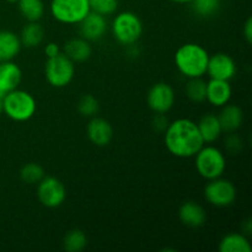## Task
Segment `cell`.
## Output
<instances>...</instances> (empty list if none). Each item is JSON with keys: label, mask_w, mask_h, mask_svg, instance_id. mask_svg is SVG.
I'll use <instances>...</instances> for the list:
<instances>
[{"label": "cell", "mask_w": 252, "mask_h": 252, "mask_svg": "<svg viewBox=\"0 0 252 252\" xmlns=\"http://www.w3.org/2000/svg\"><path fill=\"white\" fill-rule=\"evenodd\" d=\"M36 107V100L27 91L15 89L4 96L2 112L16 122H25L33 117Z\"/></svg>", "instance_id": "cell-3"}, {"label": "cell", "mask_w": 252, "mask_h": 252, "mask_svg": "<svg viewBox=\"0 0 252 252\" xmlns=\"http://www.w3.org/2000/svg\"><path fill=\"white\" fill-rule=\"evenodd\" d=\"M4 96L5 94L0 91V115L2 113V102H4Z\"/></svg>", "instance_id": "cell-34"}, {"label": "cell", "mask_w": 252, "mask_h": 252, "mask_svg": "<svg viewBox=\"0 0 252 252\" xmlns=\"http://www.w3.org/2000/svg\"><path fill=\"white\" fill-rule=\"evenodd\" d=\"M220 1L219 0H193L192 6L193 11L201 17L213 16L219 9Z\"/></svg>", "instance_id": "cell-27"}, {"label": "cell", "mask_w": 252, "mask_h": 252, "mask_svg": "<svg viewBox=\"0 0 252 252\" xmlns=\"http://www.w3.org/2000/svg\"><path fill=\"white\" fill-rule=\"evenodd\" d=\"M209 54L197 43H186L175 53V64L182 75L187 78H202L207 73Z\"/></svg>", "instance_id": "cell-2"}, {"label": "cell", "mask_w": 252, "mask_h": 252, "mask_svg": "<svg viewBox=\"0 0 252 252\" xmlns=\"http://www.w3.org/2000/svg\"><path fill=\"white\" fill-rule=\"evenodd\" d=\"M44 31L41 25L37 21H29V24L22 29L21 34H20V42H21V46L27 47V48H34L42 43Z\"/></svg>", "instance_id": "cell-22"}, {"label": "cell", "mask_w": 252, "mask_h": 252, "mask_svg": "<svg viewBox=\"0 0 252 252\" xmlns=\"http://www.w3.org/2000/svg\"><path fill=\"white\" fill-rule=\"evenodd\" d=\"M44 53L48 58H52V57H56L57 54L61 53V49H59L58 44L53 43V42H49V43L46 44L44 47Z\"/></svg>", "instance_id": "cell-31"}, {"label": "cell", "mask_w": 252, "mask_h": 252, "mask_svg": "<svg viewBox=\"0 0 252 252\" xmlns=\"http://www.w3.org/2000/svg\"><path fill=\"white\" fill-rule=\"evenodd\" d=\"M86 245H88V238L83 230L73 229L64 236L63 246L68 252H79L84 250Z\"/></svg>", "instance_id": "cell-24"}, {"label": "cell", "mask_w": 252, "mask_h": 252, "mask_svg": "<svg viewBox=\"0 0 252 252\" xmlns=\"http://www.w3.org/2000/svg\"><path fill=\"white\" fill-rule=\"evenodd\" d=\"M179 218L185 225L191 226V228H198V226L203 225L206 221V211L197 202H185L179 209Z\"/></svg>", "instance_id": "cell-16"}, {"label": "cell", "mask_w": 252, "mask_h": 252, "mask_svg": "<svg viewBox=\"0 0 252 252\" xmlns=\"http://www.w3.org/2000/svg\"><path fill=\"white\" fill-rule=\"evenodd\" d=\"M113 135L112 126L103 118H93L88 125V138L96 147H106Z\"/></svg>", "instance_id": "cell-14"}, {"label": "cell", "mask_w": 252, "mask_h": 252, "mask_svg": "<svg viewBox=\"0 0 252 252\" xmlns=\"http://www.w3.org/2000/svg\"><path fill=\"white\" fill-rule=\"evenodd\" d=\"M106 30H107V21L105 16L97 12L90 11L79 22L81 38L86 41H97L105 34Z\"/></svg>", "instance_id": "cell-12"}, {"label": "cell", "mask_w": 252, "mask_h": 252, "mask_svg": "<svg viewBox=\"0 0 252 252\" xmlns=\"http://www.w3.org/2000/svg\"><path fill=\"white\" fill-rule=\"evenodd\" d=\"M167 125H169V123H167L166 118L162 116V113H158L157 117L154 118V127L157 128L158 130H164L166 129Z\"/></svg>", "instance_id": "cell-32"}, {"label": "cell", "mask_w": 252, "mask_h": 252, "mask_svg": "<svg viewBox=\"0 0 252 252\" xmlns=\"http://www.w3.org/2000/svg\"><path fill=\"white\" fill-rule=\"evenodd\" d=\"M170 1L177 2V4H189V2H192L193 0H170Z\"/></svg>", "instance_id": "cell-35"}, {"label": "cell", "mask_w": 252, "mask_h": 252, "mask_svg": "<svg viewBox=\"0 0 252 252\" xmlns=\"http://www.w3.org/2000/svg\"><path fill=\"white\" fill-rule=\"evenodd\" d=\"M243 33H244V37H245V39L248 41V43H251L252 42V19L251 17H249V19L246 20L245 25H244Z\"/></svg>", "instance_id": "cell-33"}, {"label": "cell", "mask_w": 252, "mask_h": 252, "mask_svg": "<svg viewBox=\"0 0 252 252\" xmlns=\"http://www.w3.org/2000/svg\"><path fill=\"white\" fill-rule=\"evenodd\" d=\"M194 157L197 172L208 181L221 177L225 171V158L218 148L202 147Z\"/></svg>", "instance_id": "cell-4"}, {"label": "cell", "mask_w": 252, "mask_h": 252, "mask_svg": "<svg viewBox=\"0 0 252 252\" xmlns=\"http://www.w3.org/2000/svg\"><path fill=\"white\" fill-rule=\"evenodd\" d=\"M7 2H11V4H14V2H17L19 1V0H6Z\"/></svg>", "instance_id": "cell-36"}, {"label": "cell", "mask_w": 252, "mask_h": 252, "mask_svg": "<svg viewBox=\"0 0 252 252\" xmlns=\"http://www.w3.org/2000/svg\"><path fill=\"white\" fill-rule=\"evenodd\" d=\"M90 12L89 0H52L51 14L62 24H79Z\"/></svg>", "instance_id": "cell-6"}, {"label": "cell", "mask_w": 252, "mask_h": 252, "mask_svg": "<svg viewBox=\"0 0 252 252\" xmlns=\"http://www.w3.org/2000/svg\"><path fill=\"white\" fill-rule=\"evenodd\" d=\"M175 102V91L169 84L158 83L148 93V105L157 113H166Z\"/></svg>", "instance_id": "cell-10"}, {"label": "cell", "mask_w": 252, "mask_h": 252, "mask_svg": "<svg viewBox=\"0 0 252 252\" xmlns=\"http://www.w3.org/2000/svg\"><path fill=\"white\" fill-rule=\"evenodd\" d=\"M21 49L20 37L11 31H0V63L12 61Z\"/></svg>", "instance_id": "cell-18"}, {"label": "cell", "mask_w": 252, "mask_h": 252, "mask_svg": "<svg viewBox=\"0 0 252 252\" xmlns=\"http://www.w3.org/2000/svg\"><path fill=\"white\" fill-rule=\"evenodd\" d=\"M115 38L123 46L134 44L143 33V24L139 17L132 11H123L112 22Z\"/></svg>", "instance_id": "cell-5"}, {"label": "cell", "mask_w": 252, "mask_h": 252, "mask_svg": "<svg viewBox=\"0 0 252 252\" xmlns=\"http://www.w3.org/2000/svg\"><path fill=\"white\" fill-rule=\"evenodd\" d=\"M89 4H90V11L107 16L117 10L118 0H89Z\"/></svg>", "instance_id": "cell-28"}, {"label": "cell", "mask_w": 252, "mask_h": 252, "mask_svg": "<svg viewBox=\"0 0 252 252\" xmlns=\"http://www.w3.org/2000/svg\"><path fill=\"white\" fill-rule=\"evenodd\" d=\"M64 51H65L64 54L69 57L74 63L88 61L91 56V46L84 38H73L68 41L64 47Z\"/></svg>", "instance_id": "cell-20"}, {"label": "cell", "mask_w": 252, "mask_h": 252, "mask_svg": "<svg viewBox=\"0 0 252 252\" xmlns=\"http://www.w3.org/2000/svg\"><path fill=\"white\" fill-rule=\"evenodd\" d=\"M164 139L167 150L177 158L194 157L204 144L197 123L189 118H180L169 123Z\"/></svg>", "instance_id": "cell-1"}, {"label": "cell", "mask_w": 252, "mask_h": 252, "mask_svg": "<svg viewBox=\"0 0 252 252\" xmlns=\"http://www.w3.org/2000/svg\"><path fill=\"white\" fill-rule=\"evenodd\" d=\"M78 111L83 116L91 117L98 111V102L93 95H83L78 102Z\"/></svg>", "instance_id": "cell-29"}, {"label": "cell", "mask_w": 252, "mask_h": 252, "mask_svg": "<svg viewBox=\"0 0 252 252\" xmlns=\"http://www.w3.org/2000/svg\"><path fill=\"white\" fill-rule=\"evenodd\" d=\"M46 79L53 88H64L74 78L75 66L74 62L64 53L48 58L46 63Z\"/></svg>", "instance_id": "cell-7"}, {"label": "cell", "mask_w": 252, "mask_h": 252, "mask_svg": "<svg viewBox=\"0 0 252 252\" xmlns=\"http://www.w3.org/2000/svg\"><path fill=\"white\" fill-rule=\"evenodd\" d=\"M221 129L226 133H234L241 127L244 121V112L236 105H224L220 115L218 116Z\"/></svg>", "instance_id": "cell-17"}, {"label": "cell", "mask_w": 252, "mask_h": 252, "mask_svg": "<svg viewBox=\"0 0 252 252\" xmlns=\"http://www.w3.org/2000/svg\"><path fill=\"white\" fill-rule=\"evenodd\" d=\"M22 73L19 65L9 62L0 63V91L4 94L10 93L19 88L21 83Z\"/></svg>", "instance_id": "cell-15"}, {"label": "cell", "mask_w": 252, "mask_h": 252, "mask_svg": "<svg viewBox=\"0 0 252 252\" xmlns=\"http://www.w3.org/2000/svg\"><path fill=\"white\" fill-rule=\"evenodd\" d=\"M231 86L228 80L212 79L207 83L206 100L216 107H223L231 98Z\"/></svg>", "instance_id": "cell-13"}, {"label": "cell", "mask_w": 252, "mask_h": 252, "mask_svg": "<svg viewBox=\"0 0 252 252\" xmlns=\"http://www.w3.org/2000/svg\"><path fill=\"white\" fill-rule=\"evenodd\" d=\"M19 10L27 21H38L44 12L42 0H19Z\"/></svg>", "instance_id": "cell-23"}, {"label": "cell", "mask_w": 252, "mask_h": 252, "mask_svg": "<svg viewBox=\"0 0 252 252\" xmlns=\"http://www.w3.org/2000/svg\"><path fill=\"white\" fill-rule=\"evenodd\" d=\"M220 252H251L252 248L245 235L231 233L224 236L219 243Z\"/></svg>", "instance_id": "cell-21"}, {"label": "cell", "mask_w": 252, "mask_h": 252, "mask_svg": "<svg viewBox=\"0 0 252 252\" xmlns=\"http://www.w3.org/2000/svg\"><path fill=\"white\" fill-rule=\"evenodd\" d=\"M225 148L231 154H238L243 149V142L236 134H229L225 139Z\"/></svg>", "instance_id": "cell-30"}, {"label": "cell", "mask_w": 252, "mask_h": 252, "mask_svg": "<svg viewBox=\"0 0 252 252\" xmlns=\"http://www.w3.org/2000/svg\"><path fill=\"white\" fill-rule=\"evenodd\" d=\"M199 133H201L202 138H203L204 143H212L216 142L219 137H220L221 132V126L219 122L218 116H214L212 113L203 116L197 123Z\"/></svg>", "instance_id": "cell-19"}, {"label": "cell", "mask_w": 252, "mask_h": 252, "mask_svg": "<svg viewBox=\"0 0 252 252\" xmlns=\"http://www.w3.org/2000/svg\"><path fill=\"white\" fill-rule=\"evenodd\" d=\"M207 73L212 79L218 80H230L236 74V64L229 54L217 53L209 57Z\"/></svg>", "instance_id": "cell-11"}, {"label": "cell", "mask_w": 252, "mask_h": 252, "mask_svg": "<svg viewBox=\"0 0 252 252\" xmlns=\"http://www.w3.org/2000/svg\"><path fill=\"white\" fill-rule=\"evenodd\" d=\"M20 177L26 184H38L44 177V170L36 162H29L20 170Z\"/></svg>", "instance_id": "cell-26"}, {"label": "cell", "mask_w": 252, "mask_h": 252, "mask_svg": "<svg viewBox=\"0 0 252 252\" xmlns=\"http://www.w3.org/2000/svg\"><path fill=\"white\" fill-rule=\"evenodd\" d=\"M207 95V83L202 78H192L186 85V96L192 102H203Z\"/></svg>", "instance_id": "cell-25"}, {"label": "cell", "mask_w": 252, "mask_h": 252, "mask_svg": "<svg viewBox=\"0 0 252 252\" xmlns=\"http://www.w3.org/2000/svg\"><path fill=\"white\" fill-rule=\"evenodd\" d=\"M37 197H38L39 202H41L44 207H48V208H57V207L62 206L63 202L65 201V187L62 184V181H59L56 177H43V179L38 182Z\"/></svg>", "instance_id": "cell-9"}, {"label": "cell", "mask_w": 252, "mask_h": 252, "mask_svg": "<svg viewBox=\"0 0 252 252\" xmlns=\"http://www.w3.org/2000/svg\"><path fill=\"white\" fill-rule=\"evenodd\" d=\"M204 197L213 206L229 207L235 202L236 189L229 180L218 177L209 180L204 187Z\"/></svg>", "instance_id": "cell-8"}]
</instances>
